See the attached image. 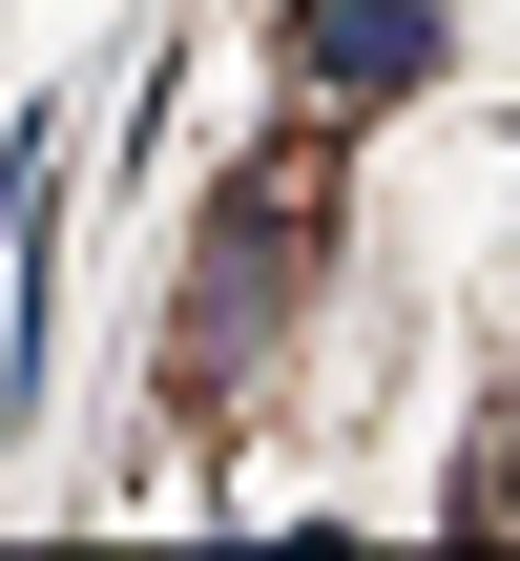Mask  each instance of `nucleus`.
Masks as SVG:
<instances>
[{
	"mask_svg": "<svg viewBox=\"0 0 520 561\" xmlns=\"http://www.w3.org/2000/svg\"><path fill=\"white\" fill-rule=\"evenodd\" d=\"M292 250H313V187H292V167L208 208V271H188V375H229V354L292 312Z\"/></svg>",
	"mask_w": 520,
	"mask_h": 561,
	"instance_id": "nucleus-1",
	"label": "nucleus"
},
{
	"mask_svg": "<svg viewBox=\"0 0 520 561\" xmlns=\"http://www.w3.org/2000/svg\"><path fill=\"white\" fill-rule=\"evenodd\" d=\"M271 42H292V83H313L334 125L438 83V0H271Z\"/></svg>",
	"mask_w": 520,
	"mask_h": 561,
	"instance_id": "nucleus-2",
	"label": "nucleus"
},
{
	"mask_svg": "<svg viewBox=\"0 0 520 561\" xmlns=\"http://www.w3.org/2000/svg\"><path fill=\"white\" fill-rule=\"evenodd\" d=\"M459 520H520V396H500V458L459 479Z\"/></svg>",
	"mask_w": 520,
	"mask_h": 561,
	"instance_id": "nucleus-3",
	"label": "nucleus"
}]
</instances>
